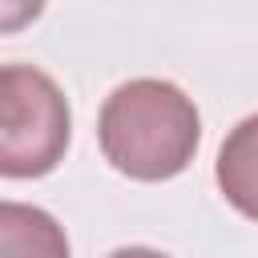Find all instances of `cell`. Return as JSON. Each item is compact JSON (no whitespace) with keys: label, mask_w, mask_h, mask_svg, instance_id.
I'll return each instance as SVG.
<instances>
[{"label":"cell","mask_w":258,"mask_h":258,"mask_svg":"<svg viewBox=\"0 0 258 258\" xmlns=\"http://www.w3.org/2000/svg\"><path fill=\"white\" fill-rule=\"evenodd\" d=\"M44 12V0H0V32H20Z\"/></svg>","instance_id":"5b68a950"},{"label":"cell","mask_w":258,"mask_h":258,"mask_svg":"<svg viewBox=\"0 0 258 258\" xmlns=\"http://www.w3.org/2000/svg\"><path fill=\"white\" fill-rule=\"evenodd\" d=\"M73 133L69 97L32 64H0V177H44Z\"/></svg>","instance_id":"7a4b0ae2"},{"label":"cell","mask_w":258,"mask_h":258,"mask_svg":"<svg viewBox=\"0 0 258 258\" xmlns=\"http://www.w3.org/2000/svg\"><path fill=\"white\" fill-rule=\"evenodd\" d=\"M97 141L105 161L133 181L177 177L202 141L198 105L157 77H137L117 85L97 117Z\"/></svg>","instance_id":"6da1fadb"},{"label":"cell","mask_w":258,"mask_h":258,"mask_svg":"<svg viewBox=\"0 0 258 258\" xmlns=\"http://www.w3.org/2000/svg\"><path fill=\"white\" fill-rule=\"evenodd\" d=\"M0 258H69L64 226L28 202H0Z\"/></svg>","instance_id":"277c9868"},{"label":"cell","mask_w":258,"mask_h":258,"mask_svg":"<svg viewBox=\"0 0 258 258\" xmlns=\"http://www.w3.org/2000/svg\"><path fill=\"white\" fill-rule=\"evenodd\" d=\"M214 177H218V189L226 194V202L238 214H246L250 222H258V113L242 117L226 133Z\"/></svg>","instance_id":"3957f363"},{"label":"cell","mask_w":258,"mask_h":258,"mask_svg":"<svg viewBox=\"0 0 258 258\" xmlns=\"http://www.w3.org/2000/svg\"><path fill=\"white\" fill-rule=\"evenodd\" d=\"M109 258H169V254H161V250H149V246H121V250H113Z\"/></svg>","instance_id":"8992f818"}]
</instances>
